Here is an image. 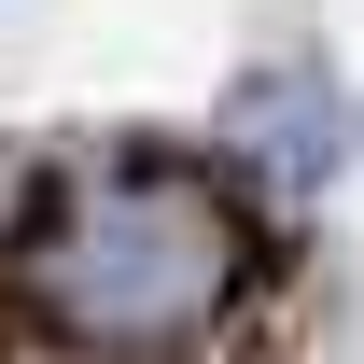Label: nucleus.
<instances>
[{
  "mask_svg": "<svg viewBox=\"0 0 364 364\" xmlns=\"http://www.w3.org/2000/svg\"><path fill=\"white\" fill-rule=\"evenodd\" d=\"M238 127H252V154H267L280 182H322V168H336V127H322V85H252V112H238Z\"/></svg>",
  "mask_w": 364,
  "mask_h": 364,
  "instance_id": "f03ea898",
  "label": "nucleus"
},
{
  "mask_svg": "<svg viewBox=\"0 0 364 364\" xmlns=\"http://www.w3.org/2000/svg\"><path fill=\"white\" fill-rule=\"evenodd\" d=\"M238 294V210L210 182H112L70 210L43 267V309L85 350H182L196 322H225Z\"/></svg>",
  "mask_w": 364,
  "mask_h": 364,
  "instance_id": "f257e3e1",
  "label": "nucleus"
}]
</instances>
